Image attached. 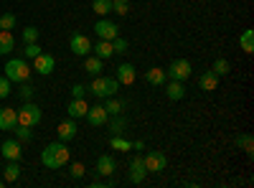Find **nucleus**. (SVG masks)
<instances>
[{"label": "nucleus", "mask_w": 254, "mask_h": 188, "mask_svg": "<svg viewBox=\"0 0 254 188\" xmlns=\"http://www.w3.org/2000/svg\"><path fill=\"white\" fill-rule=\"evenodd\" d=\"M69 155H71V150L66 148V142H49L44 150H41V163L46 165V168H51V171H59V168H64V165L69 163Z\"/></svg>", "instance_id": "obj_1"}, {"label": "nucleus", "mask_w": 254, "mask_h": 188, "mask_svg": "<svg viewBox=\"0 0 254 188\" xmlns=\"http://www.w3.org/2000/svg\"><path fill=\"white\" fill-rule=\"evenodd\" d=\"M120 87L122 84L117 81V76H94L92 84L87 87V92L94 94L97 99H107V97H115Z\"/></svg>", "instance_id": "obj_2"}, {"label": "nucleus", "mask_w": 254, "mask_h": 188, "mask_svg": "<svg viewBox=\"0 0 254 188\" xmlns=\"http://www.w3.org/2000/svg\"><path fill=\"white\" fill-rule=\"evenodd\" d=\"M31 66L26 64V59H8L5 61V76L10 81H15V84H20V81H28L31 76Z\"/></svg>", "instance_id": "obj_3"}, {"label": "nucleus", "mask_w": 254, "mask_h": 188, "mask_svg": "<svg viewBox=\"0 0 254 188\" xmlns=\"http://www.w3.org/2000/svg\"><path fill=\"white\" fill-rule=\"evenodd\" d=\"M41 117H44L41 115V107L31 99L23 102V107L18 110V125H26V127H36V125L41 122Z\"/></svg>", "instance_id": "obj_4"}, {"label": "nucleus", "mask_w": 254, "mask_h": 188, "mask_svg": "<svg viewBox=\"0 0 254 188\" xmlns=\"http://www.w3.org/2000/svg\"><path fill=\"white\" fill-rule=\"evenodd\" d=\"M168 79H176V81H186L190 74H193V69H190V61L188 59H176L171 61V66H168Z\"/></svg>", "instance_id": "obj_5"}, {"label": "nucleus", "mask_w": 254, "mask_h": 188, "mask_svg": "<svg viewBox=\"0 0 254 188\" xmlns=\"http://www.w3.org/2000/svg\"><path fill=\"white\" fill-rule=\"evenodd\" d=\"M69 49H71L74 56H89V51H92V41H89V36H84V33H71V38H69Z\"/></svg>", "instance_id": "obj_6"}, {"label": "nucleus", "mask_w": 254, "mask_h": 188, "mask_svg": "<svg viewBox=\"0 0 254 188\" xmlns=\"http://www.w3.org/2000/svg\"><path fill=\"white\" fill-rule=\"evenodd\" d=\"M142 160H145L147 173H163V171H165V165H168V158H165L160 150H150Z\"/></svg>", "instance_id": "obj_7"}, {"label": "nucleus", "mask_w": 254, "mask_h": 188, "mask_svg": "<svg viewBox=\"0 0 254 188\" xmlns=\"http://www.w3.org/2000/svg\"><path fill=\"white\" fill-rule=\"evenodd\" d=\"M94 33H97V38H104V41H115V38L120 36V31H117V23H112L110 18H102V20H97Z\"/></svg>", "instance_id": "obj_8"}, {"label": "nucleus", "mask_w": 254, "mask_h": 188, "mask_svg": "<svg viewBox=\"0 0 254 188\" xmlns=\"http://www.w3.org/2000/svg\"><path fill=\"white\" fill-rule=\"evenodd\" d=\"M33 69H36V74H41V76H49V74L56 69V59H54L51 54L41 51V54L33 59Z\"/></svg>", "instance_id": "obj_9"}, {"label": "nucleus", "mask_w": 254, "mask_h": 188, "mask_svg": "<svg viewBox=\"0 0 254 188\" xmlns=\"http://www.w3.org/2000/svg\"><path fill=\"white\" fill-rule=\"evenodd\" d=\"M84 120H87V122L92 125V127H102V125L110 120V115H107V110H104V104H94V107H89V110H87Z\"/></svg>", "instance_id": "obj_10"}, {"label": "nucleus", "mask_w": 254, "mask_h": 188, "mask_svg": "<svg viewBox=\"0 0 254 188\" xmlns=\"http://www.w3.org/2000/svg\"><path fill=\"white\" fill-rule=\"evenodd\" d=\"M76 132H79V127H76V120H64V122H59V127H56V135H59V140L61 142H69V140H74L76 137Z\"/></svg>", "instance_id": "obj_11"}, {"label": "nucleus", "mask_w": 254, "mask_h": 188, "mask_svg": "<svg viewBox=\"0 0 254 188\" xmlns=\"http://www.w3.org/2000/svg\"><path fill=\"white\" fill-rule=\"evenodd\" d=\"M145 176H147L145 160H142V155H135V158L130 160V181H132V183H142Z\"/></svg>", "instance_id": "obj_12"}, {"label": "nucleus", "mask_w": 254, "mask_h": 188, "mask_svg": "<svg viewBox=\"0 0 254 188\" xmlns=\"http://www.w3.org/2000/svg\"><path fill=\"white\" fill-rule=\"evenodd\" d=\"M18 110L15 107H0V130H15Z\"/></svg>", "instance_id": "obj_13"}, {"label": "nucleus", "mask_w": 254, "mask_h": 188, "mask_svg": "<svg viewBox=\"0 0 254 188\" xmlns=\"http://www.w3.org/2000/svg\"><path fill=\"white\" fill-rule=\"evenodd\" d=\"M0 153H3V158H8V160H20V155H23L20 140H5L3 145H0Z\"/></svg>", "instance_id": "obj_14"}, {"label": "nucleus", "mask_w": 254, "mask_h": 188, "mask_svg": "<svg viewBox=\"0 0 254 188\" xmlns=\"http://www.w3.org/2000/svg\"><path fill=\"white\" fill-rule=\"evenodd\" d=\"M135 76H137V71H135L132 64H120V66H117V81H120V84L130 87L132 81H135Z\"/></svg>", "instance_id": "obj_15"}, {"label": "nucleus", "mask_w": 254, "mask_h": 188, "mask_svg": "<svg viewBox=\"0 0 254 188\" xmlns=\"http://www.w3.org/2000/svg\"><path fill=\"white\" fill-rule=\"evenodd\" d=\"M115 171H117V163H115L112 155H99L97 158V173L99 176H112Z\"/></svg>", "instance_id": "obj_16"}, {"label": "nucleus", "mask_w": 254, "mask_h": 188, "mask_svg": "<svg viewBox=\"0 0 254 188\" xmlns=\"http://www.w3.org/2000/svg\"><path fill=\"white\" fill-rule=\"evenodd\" d=\"M165 79H168V74H165V69H160V66L147 69V74H145V81H147L150 87H163Z\"/></svg>", "instance_id": "obj_17"}, {"label": "nucleus", "mask_w": 254, "mask_h": 188, "mask_svg": "<svg viewBox=\"0 0 254 188\" xmlns=\"http://www.w3.org/2000/svg\"><path fill=\"white\" fill-rule=\"evenodd\" d=\"M198 89H203V92H214V89H219V76L211 71V69L203 71L201 79H198Z\"/></svg>", "instance_id": "obj_18"}, {"label": "nucleus", "mask_w": 254, "mask_h": 188, "mask_svg": "<svg viewBox=\"0 0 254 188\" xmlns=\"http://www.w3.org/2000/svg\"><path fill=\"white\" fill-rule=\"evenodd\" d=\"M92 51H94V56H99L102 61H107V59H112V56H115L112 41H104V38H99V41H97V46H92Z\"/></svg>", "instance_id": "obj_19"}, {"label": "nucleus", "mask_w": 254, "mask_h": 188, "mask_svg": "<svg viewBox=\"0 0 254 188\" xmlns=\"http://www.w3.org/2000/svg\"><path fill=\"white\" fill-rule=\"evenodd\" d=\"M87 110H89V104L84 102V99H71L69 107H66V112H69L71 120H81L84 115H87Z\"/></svg>", "instance_id": "obj_20"}, {"label": "nucleus", "mask_w": 254, "mask_h": 188, "mask_svg": "<svg viewBox=\"0 0 254 188\" xmlns=\"http://www.w3.org/2000/svg\"><path fill=\"white\" fill-rule=\"evenodd\" d=\"M102 66H104V61L99 56H84V71H87V74L99 76L102 74Z\"/></svg>", "instance_id": "obj_21"}, {"label": "nucleus", "mask_w": 254, "mask_h": 188, "mask_svg": "<svg viewBox=\"0 0 254 188\" xmlns=\"http://www.w3.org/2000/svg\"><path fill=\"white\" fill-rule=\"evenodd\" d=\"M165 94H168V99H173V102L183 99V97H186V87H183V81H176V79H171V84L165 87Z\"/></svg>", "instance_id": "obj_22"}, {"label": "nucleus", "mask_w": 254, "mask_h": 188, "mask_svg": "<svg viewBox=\"0 0 254 188\" xmlns=\"http://www.w3.org/2000/svg\"><path fill=\"white\" fill-rule=\"evenodd\" d=\"M15 49V38L10 31H0V56H8Z\"/></svg>", "instance_id": "obj_23"}, {"label": "nucleus", "mask_w": 254, "mask_h": 188, "mask_svg": "<svg viewBox=\"0 0 254 188\" xmlns=\"http://www.w3.org/2000/svg\"><path fill=\"white\" fill-rule=\"evenodd\" d=\"M3 178H5V183H15V181L20 178V165H18V160H8L5 171H3Z\"/></svg>", "instance_id": "obj_24"}, {"label": "nucleus", "mask_w": 254, "mask_h": 188, "mask_svg": "<svg viewBox=\"0 0 254 188\" xmlns=\"http://www.w3.org/2000/svg\"><path fill=\"white\" fill-rule=\"evenodd\" d=\"M239 46H242L244 54H252V51H254V31H252V28L242 31V36H239Z\"/></svg>", "instance_id": "obj_25"}, {"label": "nucleus", "mask_w": 254, "mask_h": 188, "mask_svg": "<svg viewBox=\"0 0 254 188\" xmlns=\"http://www.w3.org/2000/svg\"><path fill=\"white\" fill-rule=\"evenodd\" d=\"M92 10L97 13V15H110L112 13V0H94V3H92Z\"/></svg>", "instance_id": "obj_26"}, {"label": "nucleus", "mask_w": 254, "mask_h": 188, "mask_svg": "<svg viewBox=\"0 0 254 188\" xmlns=\"http://www.w3.org/2000/svg\"><path fill=\"white\" fill-rule=\"evenodd\" d=\"M237 145H239L247 155L254 153V140H252V135H239V137H237Z\"/></svg>", "instance_id": "obj_27"}, {"label": "nucleus", "mask_w": 254, "mask_h": 188, "mask_svg": "<svg viewBox=\"0 0 254 188\" xmlns=\"http://www.w3.org/2000/svg\"><path fill=\"white\" fill-rule=\"evenodd\" d=\"M122 107H125V104H122L120 99H112V97H107V102H104V110H107V115H120Z\"/></svg>", "instance_id": "obj_28"}, {"label": "nucleus", "mask_w": 254, "mask_h": 188, "mask_svg": "<svg viewBox=\"0 0 254 188\" xmlns=\"http://www.w3.org/2000/svg\"><path fill=\"white\" fill-rule=\"evenodd\" d=\"M211 71H214L216 76H226L229 74V61L226 59H216L214 66H211Z\"/></svg>", "instance_id": "obj_29"}, {"label": "nucleus", "mask_w": 254, "mask_h": 188, "mask_svg": "<svg viewBox=\"0 0 254 188\" xmlns=\"http://www.w3.org/2000/svg\"><path fill=\"white\" fill-rule=\"evenodd\" d=\"M15 28V13H3L0 15V31H10Z\"/></svg>", "instance_id": "obj_30"}, {"label": "nucleus", "mask_w": 254, "mask_h": 188, "mask_svg": "<svg viewBox=\"0 0 254 188\" xmlns=\"http://www.w3.org/2000/svg\"><path fill=\"white\" fill-rule=\"evenodd\" d=\"M112 13L127 15V13H130V0H112Z\"/></svg>", "instance_id": "obj_31"}, {"label": "nucleus", "mask_w": 254, "mask_h": 188, "mask_svg": "<svg viewBox=\"0 0 254 188\" xmlns=\"http://www.w3.org/2000/svg\"><path fill=\"white\" fill-rule=\"evenodd\" d=\"M110 145H112L115 150H132V142H127V140H125V137H120V135H112Z\"/></svg>", "instance_id": "obj_32"}, {"label": "nucleus", "mask_w": 254, "mask_h": 188, "mask_svg": "<svg viewBox=\"0 0 254 188\" xmlns=\"http://www.w3.org/2000/svg\"><path fill=\"white\" fill-rule=\"evenodd\" d=\"M38 28L36 26H28V28H23V44H36L38 41Z\"/></svg>", "instance_id": "obj_33"}, {"label": "nucleus", "mask_w": 254, "mask_h": 188, "mask_svg": "<svg viewBox=\"0 0 254 188\" xmlns=\"http://www.w3.org/2000/svg\"><path fill=\"white\" fill-rule=\"evenodd\" d=\"M15 140L28 142L31 140V127H26V125H15Z\"/></svg>", "instance_id": "obj_34"}, {"label": "nucleus", "mask_w": 254, "mask_h": 188, "mask_svg": "<svg viewBox=\"0 0 254 188\" xmlns=\"http://www.w3.org/2000/svg\"><path fill=\"white\" fill-rule=\"evenodd\" d=\"M18 94H20V99H23V102H28V99L33 97V87L28 84V81H20V89H18Z\"/></svg>", "instance_id": "obj_35"}, {"label": "nucleus", "mask_w": 254, "mask_h": 188, "mask_svg": "<svg viewBox=\"0 0 254 188\" xmlns=\"http://www.w3.org/2000/svg\"><path fill=\"white\" fill-rule=\"evenodd\" d=\"M38 54H41L38 41H36V44H26V49H23V56H26V59H36Z\"/></svg>", "instance_id": "obj_36"}, {"label": "nucleus", "mask_w": 254, "mask_h": 188, "mask_svg": "<svg viewBox=\"0 0 254 188\" xmlns=\"http://www.w3.org/2000/svg\"><path fill=\"white\" fill-rule=\"evenodd\" d=\"M10 84H13V81L8 76H0V99H5L10 94Z\"/></svg>", "instance_id": "obj_37"}, {"label": "nucleus", "mask_w": 254, "mask_h": 188, "mask_svg": "<svg viewBox=\"0 0 254 188\" xmlns=\"http://www.w3.org/2000/svg\"><path fill=\"white\" fill-rule=\"evenodd\" d=\"M112 49H115V54H127V41L117 36V38L112 41Z\"/></svg>", "instance_id": "obj_38"}, {"label": "nucleus", "mask_w": 254, "mask_h": 188, "mask_svg": "<svg viewBox=\"0 0 254 188\" xmlns=\"http://www.w3.org/2000/svg\"><path fill=\"white\" fill-rule=\"evenodd\" d=\"M84 97H87V87H84V84H74L71 87V99H84Z\"/></svg>", "instance_id": "obj_39"}, {"label": "nucleus", "mask_w": 254, "mask_h": 188, "mask_svg": "<svg viewBox=\"0 0 254 188\" xmlns=\"http://www.w3.org/2000/svg\"><path fill=\"white\" fill-rule=\"evenodd\" d=\"M84 171H87V168H84V163H74L71 165V176L74 178H84Z\"/></svg>", "instance_id": "obj_40"}, {"label": "nucleus", "mask_w": 254, "mask_h": 188, "mask_svg": "<svg viewBox=\"0 0 254 188\" xmlns=\"http://www.w3.org/2000/svg\"><path fill=\"white\" fill-rule=\"evenodd\" d=\"M122 130H125V120L120 117V120H115V122H112V132H115V135H120Z\"/></svg>", "instance_id": "obj_41"}, {"label": "nucleus", "mask_w": 254, "mask_h": 188, "mask_svg": "<svg viewBox=\"0 0 254 188\" xmlns=\"http://www.w3.org/2000/svg\"><path fill=\"white\" fill-rule=\"evenodd\" d=\"M0 188H3V181H0Z\"/></svg>", "instance_id": "obj_42"}]
</instances>
